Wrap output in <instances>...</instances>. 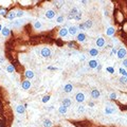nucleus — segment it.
<instances>
[{
    "label": "nucleus",
    "instance_id": "1",
    "mask_svg": "<svg viewBox=\"0 0 127 127\" xmlns=\"http://www.w3.org/2000/svg\"><path fill=\"white\" fill-rule=\"evenodd\" d=\"M127 55V50L124 47H121L118 49V52H116V56H118L119 59H124Z\"/></svg>",
    "mask_w": 127,
    "mask_h": 127
},
{
    "label": "nucleus",
    "instance_id": "2",
    "mask_svg": "<svg viewBox=\"0 0 127 127\" xmlns=\"http://www.w3.org/2000/svg\"><path fill=\"white\" fill-rule=\"evenodd\" d=\"M40 54H41L42 57L45 58H49L51 56V50L48 47H44L41 50H40Z\"/></svg>",
    "mask_w": 127,
    "mask_h": 127
},
{
    "label": "nucleus",
    "instance_id": "3",
    "mask_svg": "<svg viewBox=\"0 0 127 127\" xmlns=\"http://www.w3.org/2000/svg\"><path fill=\"white\" fill-rule=\"evenodd\" d=\"M68 32L71 36H74V35H77V32H78V28L75 27V25H71V27L68 28Z\"/></svg>",
    "mask_w": 127,
    "mask_h": 127
},
{
    "label": "nucleus",
    "instance_id": "4",
    "mask_svg": "<svg viewBox=\"0 0 127 127\" xmlns=\"http://www.w3.org/2000/svg\"><path fill=\"white\" fill-rule=\"evenodd\" d=\"M95 45L98 48H103L104 46H105V39H104L103 37H98L95 40Z\"/></svg>",
    "mask_w": 127,
    "mask_h": 127
},
{
    "label": "nucleus",
    "instance_id": "5",
    "mask_svg": "<svg viewBox=\"0 0 127 127\" xmlns=\"http://www.w3.org/2000/svg\"><path fill=\"white\" fill-rule=\"evenodd\" d=\"M85 94H84L83 92H77L75 95V100L77 103H83L84 101H85Z\"/></svg>",
    "mask_w": 127,
    "mask_h": 127
},
{
    "label": "nucleus",
    "instance_id": "6",
    "mask_svg": "<svg viewBox=\"0 0 127 127\" xmlns=\"http://www.w3.org/2000/svg\"><path fill=\"white\" fill-rule=\"evenodd\" d=\"M55 15H56V13H55V11H53V10H48L47 12H46L45 16L47 17L48 19H53L55 17Z\"/></svg>",
    "mask_w": 127,
    "mask_h": 127
},
{
    "label": "nucleus",
    "instance_id": "7",
    "mask_svg": "<svg viewBox=\"0 0 127 127\" xmlns=\"http://www.w3.org/2000/svg\"><path fill=\"white\" fill-rule=\"evenodd\" d=\"M76 40H77L78 42H84L86 40V34L83 32L77 33V35H76Z\"/></svg>",
    "mask_w": 127,
    "mask_h": 127
},
{
    "label": "nucleus",
    "instance_id": "8",
    "mask_svg": "<svg viewBox=\"0 0 127 127\" xmlns=\"http://www.w3.org/2000/svg\"><path fill=\"white\" fill-rule=\"evenodd\" d=\"M31 82H30L29 80H25V81H23V82L21 83V87H22V89L23 90H29L30 88H31Z\"/></svg>",
    "mask_w": 127,
    "mask_h": 127
},
{
    "label": "nucleus",
    "instance_id": "9",
    "mask_svg": "<svg viewBox=\"0 0 127 127\" xmlns=\"http://www.w3.org/2000/svg\"><path fill=\"white\" fill-rule=\"evenodd\" d=\"M98 65H100V63H98V60H95V59H91V60H89V63H88L89 68H91V69H95V68H98Z\"/></svg>",
    "mask_w": 127,
    "mask_h": 127
},
{
    "label": "nucleus",
    "instance_id": "10",
    "mask_svg": "<svg viewBox=\"0 0 127 127\" xmlns=\"http://www.w3.org/2000/svg\"><path fill=\"white\" fill-rule=\"evenodd\" d=\"M101 96V92L98 90V89H92L91 90V98H94V100H98Z\"/></svg>",
    "mask_w": 127,
    "mask_h": 127
},
{
    "label": "nucleus",
    "instance_id": "11",
    "mask_svg": "<svg viewBox=\"0 0 127 127\" xmlns=\"http://www.w3.org/2000/svg\"><path fill=\"white\" fill-rule=\"evenodd\" d=\"M16 112L18 113V114H23L25 112V107H24V105H17L16 106Z\"/></svg>",
    "mask_w": 127,
    "mask_h": 127
},
{
    "label": "nucleus",
    "instance_id": "12",
    "mask_svg": "<svg viewBox=\"0 0 127 127\" xmlns=\"http://www.w3.org/2000/svg\"><path fill=\"white\" fill-rule=\"evenodd\" d=\"M64 91L66 93H71L73 91V85L72 84H67V85L64 86Z\"/></svg>",
    "mask_w": 127,
    "mask_h": 127
},
{
    "label": "nucleus",
    "instance_id": "13",
    "mask_svg": "<svg viewBox=\"0 0 127 127\" xmlns=\"http://www.w3.org/2000/svg\"><path fill=\"white\" fill-rule=\"evenodd\" d=\"M59 36L60 37H66V36H68L69 35V32H68V29L67 28H62V29L59 30Z\"/></svg>",
    "mask_w": 127,
    "mask_h": 127
},
{
    "label": "nucleus",
    "instance_id": "14",
    "mask_svg": "<svg viewBox=\"0 0 127 127\" xmlns=\"http://www.w3.org/2000/svg\"><path fill=\"white\" fill-rule=\"evenodd\" d=\"M24 76L27 80H32V78L34 77V72H33L32 70H27L24 72Z\"/></svg>",
    "mask_w": 127,
    "mask_h": 127
},
{
    "label": "nucleus",
    "instance_id": "15",
    "mask_svg": "<svg viewBox=\"0 0 127 127\" xmlns=\"http://www.w3.org/2000/svg\"><path fill=\"white\" fill-rule=\"evenodd\" d=\"M89 55L92 57H95L98 55V50L96 49V48H91L90 50H89Z\"/></svg>",
    "mask_w": 127,
    "mask_h": 127
},
{
    "label": "nucleus",
    "instance_id": "16",
    "mask_svg": "<svg viewBox=\"0 0 127 127\" xmlns=\"http://www.w3.org/2000/svg\"><path fill=\"white\" fill-rule=\"evenodd\" d=\"M42 125H44V127H53V123L50 119H45L42 121Z\"/></svg>",
    "mask_w": 127,
    "mask_h": 127
},
{
    "label": "nucleus",
    "instance_id": "17",
    "mask_svg": "<svg viewBox=\"0 0 127 127\" xmlns=\"http://www.w3.org/2000/svg\"><path fill=\"white\" fill-rule=\"evenodd\" d=\"M114 110H115V109H114L111 105H108V106L105 107V113L106 114H112Z\"/></svg>",
    "mask_w": 127,
    "mask_h": 127
},
{
    "label": "nucleus",
    "instance_id": "18",
    "mask_svg": "<svg viewBox=\"0 0 127 127\" xmlns=\"http://www.w3.org/2000/svg\"><path fill=\"white\" fill-rule=\"evenodd\" d=\"M1 33H2V35H3L4 37H9L10 36V34H11V30L9 29V28H6V27H4L3 29H2V31H1Z\"/></svg>",
    "mask_w": 127,
    "mask_h": 127
},
{
    "label": "nucleus",
    "instance_id": "19",
    "mask_svg": "<svg viewBox=\"0 0 127 127\" xmlns=\"http://www.w3.org/2000/svg\"><path fill=\"white\" fill-rule=\"evenodd\" d=\"M62 105H64V106H66V107H70L71 105H72V102H71V100L70 98H64L63 100V104Z\"/></svg>",
    "mask_w": 127,
    "mask_h": 127
},
{
    "label": "nucleus",
    "instance_id": "20",
    "mask_svg": "<svg viewBox=\"0 0 127 127\" xmlns=\"http://www.w3.org/2000/svg\"><path fill=\"white\" fill-rule=\"evenodd\" d=\"M115 33V30H114V28L112 27H109L107 30H106V35L107 36H112V35Z\"/></svg>",
    "mask_w": 127,
    "mask_h": 127
},
{
    "label": "nucleus",
    "instance_id": "21",
    "mask_svg": "<svg viewBox=\"0 0 127 127\" xmlns=\"http://www.w3.org/2000/svg\"><path fill=\"white\" fill-rule=\"evenodd\" d=\"M67 111H68V108L66 107V106H64V105H60L59 108H58V112H59L60 114H66Z\"/></svg>",
    "mask_w": 127,
    "mask_h": 127
},
{
    "label": "nucleus",
    "instance_id": "22",
    "mask_svg": "<svg viewBox=\"0 0 127 127\" xmlns=\"http://www.w3.org/2000/svg\"><path fill=\"white\" fill-rule=\"evenodd\" d=\"M15 17H16V12H13V11L7 13V15H6V18L10 19V20H14Z\"/></svg>",
    "mask_w": 127,
    "mask_h": 127
},
{
    "label": "nucleus",
    "instance_id": "23",
    "mask_svg": "<svg viewBox=\"0 0 127 127\" xmlns=\"http://www.w3.org/2000/svg\"><path fill=\"white\" fill-rule=\"evenodd\" d=\"M92 20H86L85 22H84V25H85V28H86V30H88V29H90L91 27H92Z\"/></svg>",
    "mask_w": 127,
    "mask_h": 127
},
{
    "label": "nucleus",
    "instance_id": "24",
    "mask_svg": "<svg viewBox=\"0 0 127 127\" xmlns=\"http://www.w3.org/2000/svg\"><path fill=\"white\" fill-rule=\"evenodd\" d=\"M6 71H7L9 73H13V72L15 71V67H14L13 65H9V66L6 67Z\"/></svg>",
    "mask_w": 127,
    "mask_h": 127
},
{
    "label": "nucleus",
    "instance_id": "25",
    "mask_svg": "<svg viewBox=\"0 0 127 127\" xmlns=\"http://www.w3.org/2000/svg\"><path fill=\"white\" fill-rule=\"evenodd\" d=\"M119 72H120V74L122 76H124V77H127V71L125 69H123V68H120V69H119Z\"/></svg>",
    "mask_w": 127,
    "mask_h": 127
},
{
    "label": "nucleus",
    "instance_id": "26",
    "mask_svg": "<svg viewBox=\"0 0 127 127\" xmlns=\"http://www.w3.org/2000/svg\"><path fill=\"white\" fill-rule=\"evenodd\" d=\"M41 27H42V25H41V22H40V21H38V20H37V21L34 22V28H35L36 30L41 29Z\"/></svg>",
    "mask_w": 127,
    "mask_h": 127
},
{
    "label": "nucleus",
    "instance_id": "27",
    "mask_svg": "<svg viewBox=\"0 0 127 127\" xmlns=\"http://www.w3.org/2000/svg\"><path fill=\"white\" fill-rule=\"evenodd\" d=\"M77 112L81 113V114L84 113V112H85V107H84L83 105H80V106L77 107Z\"/></svg>",
    "mask_w": 127,
    "mask_h": 127
},
{
    "label": "nucleus",
    "instance_id": "28",
    "mask_svg": "<svg viewBox=\"0 0 127 127\" xmlns=\"http://www.w3.org/2000/svg\"><path fill=\"white\" fill-rule=\"evenodd\" d=\"M0 15H1V16H6V15H7V10H6V9H3V7H2V9H0Z\"/></svg>",
    "mask_w": 127,
    "mask_h": 127
},
{
    "label": "nucleus",
    "instance_id": "29",
    "mask_svg": "<svg viewBox=\"0 0 127 127\" xmlns=\"http://www.w3.org/2000/svg\"><path fill=\"white\" fill-rule=\"evenodd\" d=\"M50 98H51V96H50L49 94H48V95H45L44 98H41V102H42V103H48V102L50 101Z\"/></svg>",
    "mask_w": 127,
    "mask_h": 127
},
{
    "label": "nucleus",
    "instance_id": "30",
    "mask_svg": "<svg viewBox=\"0 0 127 127\" xmlns=\"http://www.w3.org/2000/svg\"><path fill=\"white\" fill-rule=\"evenodd\" d=\"M82 17H83V15H82V13H81V12H78V13H77V14H76V15H75V16H74V19H75V20H77V21H80V20H81V19H82Z\"/></svg>",
    "mask_w": 127,
    "mask_h": 127
},
{
    "label": "nucleus",
    "instance_id": "31",
    "mask_svg": "<svg viewBox=\"0 0 127 127\" xmlns=\"http://www.w3.org/2000/svg\"><path fill=\"white\" fill-rule=\"evenodd\" d=\"M22 22H23V20H22V19H18V20H16V21L13 22V24H14L15 27H18V25L22 24Z\"/></svg>",
    "mask_w": 127,
    "mask_h": 127
},
{
    "label": "nucleus",
    "instance_id": "32",
    "mask_svg": "<svg viewBox=\"0 0 127 127\" xmlns=\"http://www.w3.org/2000/svg\"><path fill=\"white\" fill-rule=\"evenodd\" d=\"M106 71L109 72L110 74H113V73H114V68L113 67H107V68H106Z\"/></svg>",
    "mask_w": 127,
    "mask_h": 127
},
{
    "label": "nucleus",
    "instance_id": "33",
    "mask_svg": "<svg viewBox=\"0 0 127 127\" xmlns=\"http://www.w3.org/2000/svg\"><path fill=\"white\" fill-rule=\"evenodd\" d=\"M77 13H78V10H77V9H76V7H73V9H72V10H71V12H70V14H71V15H73V16H75V15H76V14H77Z\"/></svg>",
    "mask_w": 127,
    "mask_h": 127
},
{
    "label": "nucleus",
    "instance_id": "34",
    "mask_svg": "<svg viewBox=\"0 0 127 127\" xmlns=\"http://www.w3.org/2000/svg\"><path fill=\"white\" fill-rule=\"evenodd\" d=\"M109 98H110L111 101H114V100H116V93H110V95H109Z\"/></svg>",
    "mask_w": 127,
    "mask_h": 127
},
{
    "label": "nucleus",
    "instance_id": "35",
    "mask_svg": "<svg viewBox=\"0 0 127 127\" xmlns=\"http://www.w3.org/2000/svg\"><path fill=\"white\" fill-rule=\"evenodd\" d=\"M64 20H65V17L64 16H58L56 18V21L58 22V23H62V22H64Z\"/></svg>",
    "mask_w": 127,
    "mask_h": 127
},
{
    "label": "nucleus",
    "instance_id": "36",
    "mask_svg": "<svg viewBox=\"0 0 127 127\" xmlns=\"http://www.w3.org/2000/svg\"><path fill=\"white\" fill-rule=\"evenodd\" d=\"M23 11H18V12H16V17H22L23 16Z\"/></svg>",
    "mask_w": 127,
    "mask_h": 127
},
{
    "label": "nucleus",
    "instance_id": "37",
    "mask_svg": "<svg viewBox=\"0 0 127 127\" xmlns=\"http://www.w3.org/2000/svg\"><path fill=\"white\" fill-rule=\"evenodd\" d=\"M120 82L122 84H126L127 83V77H124V76H122V77L120 78Z\"/></svg>",
    "mask_w": 127,
    "mask_h": 127
},
{
    "label": "nucleus",
    "instance_id": "38",
    "mask_svg": "<svg viewBox=\"0 0 127 127\" xmlns=\"http://www.w3.org/2000/svg\"><path fill=\"white\" fill-rule=\"evenodd\" d=\"M116 52H118V49H115V48H112V50H111V52H110V55L112 56V55L116 54Z\"/></svg>",
    "mask_w": 127,
    "mask_h": 127
},
{
    "label": "nucleus",
    "instance_id": "39",
    "mask_svg": "<svg viewBox=\"0 0 127 127\" xmlns=\"http://www.w3.org/2000/svg\"><path fill=\"white\" fill-rule=\"evenodd\" d=\"M78 29L80 30H82V31H84V30H86V28H85V25H84V23H80L78 24Z\"/></svg>",
    "mask_w": 127,
    "mask_h": 127
},
{
    "label": "nucleus",
    "instance_id": "40",
    "mask_svg": "<svg viewBox=\"0 0 127 127\" xmlns=\"http://www.w3.org/2000/svg\"><path fill=\"white\" fill-rule=\"evenodd\" d=\"M123 67H125V68H127V58H124L123 59Z\"/></svg>",
    "mask_w": 127,
    "mask_h": 127
},
{
    "label": "nucleus",
    "instance_id": "41",
    "mask_svg": "<svg viewBox=\"0 0 127 127\" xmlns=\"http://www.w3.org/2000/svg\"><path fill=\"white\" fill-rule=\"evenodd\" d=\"M56 3H57V4H56V6H57V7H60V6H62L63 4H64V2H63V1H60V2H56Z\"/></svg>",
    "mask_w": 127,
    "mask_h": 127
},
{
    "label": "nucleus",
    "instance_id": "42",
    "mask_svg": "<svg viewBox=\"0 0 127 127\" xmlns=\"http://www.w3.org/2000/svg\"><path fill=\"white\" fill-rule=\"evenodd\" d=\"M74 45H75V44H74V41H70V42H69V44H68V46H69V47H70V48H72V47H74Z\"/></svg>",
    "mask_w": 127,
    "mask_h": 127
},
{
    "label": "nucleus",
    "instance_id": "43",
    "mask_svg": "<svg viewBox=\"0 0 127 127\" xmlns=\"http://www.w3.org/2000/svg\"><path fill=\"white\" fill-rule=\"evenodd\" d=\"M68 19H69V20L74 19V16H73V15H71V14H69V15H68Z\"/></svg>",
    "mask_w": 127,
    "mask_h": 127
},
{
    "label": "nucleus",
    "instance_id": "44",
    "mask_svg": "<svg viewBox=\"0 0 127 127\" xmlns=\"http://www.w3.org/2000/svg\"><path fill=\"white\" fill-rule=\"evenodd\" d=\"M89 107H94V103L93 102H89Z\"/></svg>",
    "mask_w": 127,
    "mask_h": 127
},
{
    "label": "nucleus",
    "instance_id": "45",
    "mask_svg": "<svg viewBox=\"0 0 127 127\" xmlns=\"http://www.w3.org/2000/svg\"><path fill=\"white\" fill-rule=\"evenodd\" d=\"M49 70H57V68H54V67H48Z\"/></svg>",
    "mask_w": 127,
    "mask_h": 127
},
{
    "label": "nucleus",
    "instance_id": "46",
    "mask_svg": "<svg viewBox=\"0 0 127 127\" xmlns=\"http://www.w3.org/2000/svg\"><path fill=\"white\" fill-rule=\"evenodd\" d=\"M3 62H4V59L2 57H0V63H3Z\"/></svg>",
    "mask_w": 127,
    "mask_h": 127
},
{
    "label": "nucleus",
    "instance_id": "47",
    "mask_svg": "<svg viewBox=\"0 0 127 127\" xmlns=\"http://www.w3.org/2000/svg\"><path fill=\"white\" fill-rule=\"evenodd\" d=\"M2 29H3V28H2V25H1V24H0V32H1V31H2Z\"/></svg>",
    "mask_w": 127,
    "mask_h": 127
}]
</instances>
